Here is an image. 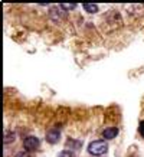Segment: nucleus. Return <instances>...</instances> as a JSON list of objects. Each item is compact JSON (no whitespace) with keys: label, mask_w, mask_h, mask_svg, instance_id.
I'll list each match as a JSON object with an SVG mask.
<instances>
[{"label":"nucleus","mask_w":144,"mask_h":157,"mask_svg":"<svg viewBox=\"0 0 144 157\" xmlns=\"http://www.w3.org/2000/svg\"><path fill=\"white\" fill-rule=\"evenodd\" d=\"M59 137H61V131L56 128L49 130L48 134H46V140H48V143H51V144L58 143V141H59Z\"/></svg>","instance_id":"obj_3"},{"label":"nucleus","mask_w":144,"mask_h":157,"mask_svg":"<svg viewBox=\"0 0 144 157\" xmlns=\"http://www.w3.org/2000/svg\"><path fill=\"white\" fill-rule=\"evenodd\" d=\"M117 134H118V130H117V128H114V127H112V128H107L105 131H104V137H105V138H108V140H110V138H114V137H117Z\"/></svg>","instance_id":"obj_5"},{"label":"nucleus","mask_w":144,"mask_h":157,"mask_svg":"<svg viewBox=\"0 0 144 157\" xmlns=\"http://www.w3.org/2000/svg\"><path fill=\"white\" fill-rule=\"evenodd\" d=\"M16 157H30V156H29L26 151H22V153H17V154H16Z\"/></svg>","instance_id":"obj_11"},{"label":"nucleus","mask_w":144,"mask_h":157,"mask_svg":"<svg viewBox=\"0 0 144 157\" xmlns=\"http://www.w3.org/2000/svg\"><path fill=\"white\" fill-rule=\"evenodd\" d=\"M107 146L105 141H102V140H97V141H92L89 146H88V151L94 154V156H101V154H105L107 153Z\"/></svg>","instance_id":"obj_1"},{"label":"nucleus","mask_w":144,"mask_h":157,"mask_svg":"<svg viewBox=\"0 0 144 157\" xmlns=\"http://www.w3.org/2000/svg\"><path fill=\"white\" fill-rule=\"evenodd\" d=\"M140 133H141V136H143L144 137V121H141V123H140Z\"/></svg>","instance_id":"obj_10"},{"label":"nucleus","mask_w":144,"mask_h":157,"mask_svg":"<svg viewBox=\"0 0 144 157\" xmlns=\"http://www.w3.org/2000/svg\"><path fill=\"white\" fill-rule=\"evenodd\" d=\"M14 138H16V134L14 133H6V137L3 141H5V144H9L10 141H13Z\"/></svg>","instance_id":"obj_7"},{"label":"nucleus","mask_w":144,"mask_h":157,"mask_svg":"<svg viewBox=\"0 0 144 157\" xmlns=\"http://www.w3.org/2000/svg\"><path fill=\"white\" fill-rule=\"evenodd\" d=\"M62 7H61V10L59 9H52L51 10V17H52V20H55V22H59V20L62 19Z\"/></svg>","instance_id":"obj_4"},{"label":"nucleus","mask_w":144,"mask_h":157,"mask_svg":"<svg viewBox=\"0 0 144 157\" xmlns=\"http://www.w3.org/2000/svg\"><path fill=\"white\" fill-rule=\"evenodd\" d=\"M61 157H74V154H72L71 151H68V150H65V151L61 153Z\"/></svg>","instance_id":"obj_9"},{"label":"nucleus","mask_w":144,"mask_h":157,"mask_svg":"<svg viewBox=\"0 0 144 157\" xmlns=\"http://www.w3.org/2000/svg\"><path fill=\"white\" fill-rule=\"evenodd\" d=\"M61 7H62V9H66V10H72L77 7V5H75V3H72V5H69V3H62Z\"/></svg>","instance_id":"obj_8"},{"label":"nucleus","mask_w":144,"mask_h":157,"mask_svg":"<svg viewBox=\"0 0 144 157\" xmlns=\"http://www.w3.org/2000/svg\"><path fill=\"white\" fill-rule=\"evenodd\" d=\"M23 146L26 150H35L39 146V138L38 137H26L23 141Z\"/></svg>","instance_id":"obj_2"},{"label":"nucleus","mask_w":144,"mask_h":157,"mask_svg":"<svg viewBox=\"0 0 144 157\" xmlns=\"http://www.w3.org/2000/svg\"><path fill=\"white\" fill-rule=\"evenodd\" d=\"M84 9H85L86 12H89V13H95V12H98V6L91 5V3H85V5H84Z\"/></svg>","instance_id":"obj_6"}]
</instances>
